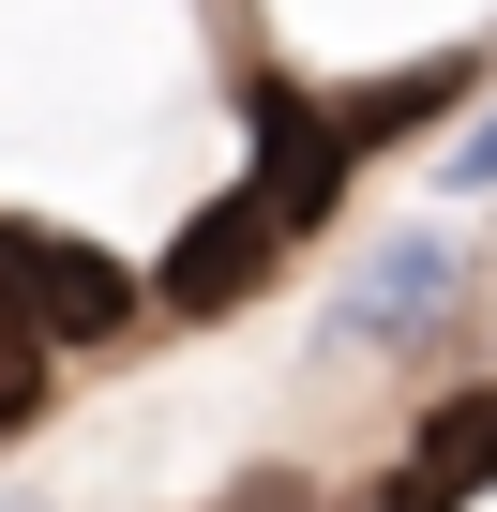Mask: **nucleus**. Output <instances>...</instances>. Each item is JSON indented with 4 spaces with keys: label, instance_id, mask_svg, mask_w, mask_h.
Instances as JSON below:
<instances>
[{
    "label": "nucleus",
    "instance_id": "obj_1",
    "mask_svg": "<svg viewBox=\"0 0 497 512\" xmlns=\"http://www.w3.org/2000/svg\"><path fill=\"white\" fill-rule=\"evenodd\" d=\"M0 302H16L46 347H91V332L136 317V272L106 241H76V226H0Z\"/></svg>",
    "mask_w": 497,
    "mask_h": 512
},
{
    "label": "nucleus",
    "instance_id": "obj_2",
    "mask_svg": "<svg viewBox=\"0 0 497 512\" xmlns=\"http://www.w3.org/2000/svg\"><path fill=\"white\" fill-rule=\"evenodd\" d=\"M347 166H362V151H347V121H332L317 91H257V166H241V196H257L287 241L347 196Z\"/></svg>",
    "mask_w": 497,
    "mask_h": 512
},
{
    "label": "nucleus",
    "instance_id": "obj_3",
    "mask_svg": "<svg viewBox=\"0 0 497 512\" xmlns=\"http://www.w3.org/2000/svg\"><path fill=\"white\" fill-rule=\"evenodd\" d=\"M272 241H287V226H272L257 196H241V181H226V196H211V211H196V226L166 241V272H151V287H166L181 317H226L241 287H257V272H272Z\"/></svg>",
    "mask_w": 497,
    "mask_h": 512
},
{
    "label": "nucleus",
    "instance_id": "obj_4",
    "mask_svg": "<svg viewBox=\"0 0 497 512\" xmlns=\"http://www.w3.org/2000/svg\"><path fill=\"white\" fill-rule=\"evenodd\" d=\"M482 482H497V377H482V392H452V407L407 437V467H392V497H377V512H452V497H482Z\"/></svg>",
    "mask_w": 497,
    "mask_h": 512
},
{
    "label": "nucleus",
    "instance_id": "obj_5",
    "mask_svg": "<svg viewBox=\"0 0 497 512\" xmlns=\"http://www.w3.org/2000/svg\"><path fill=\"white\" fill-rule=\"evenodd\" d=\"M437 302H452V241H392L362 272V302H347V332H422Z\"/></svg>",
    "mask_w": 497,
    "mask_h": 512
},
{
    "label": "nucleus",
    "instance_id": "obj_6",
    "mask_svg": "<svg viewBox=\"0 0 497 512\" xmlns=\"http://www.w3.org/2000/svg\"><path fill=\"white\" fill-rule=\"evenodd\" d=\"M31 407H46V332H31L16 302H0V437H16Z\"/></svg>",
    "mask_w": 497,
    "mask_h": 512
},
{
    "label": "nucleus",
    "instance_id": "obj_7",
    "mask_svg": "<svg viewBox=\"0 0 497 512\" xmlns=\"http://www.w3.org/2000/svg\"><path fill=\"white\" fill-rule=\"evenodd\" d=\"M452 181H497V106L467 121V151H452Z\"/></svg>",
    "mask_w": 497,
    "mask_h": 512
}]
</instances>
